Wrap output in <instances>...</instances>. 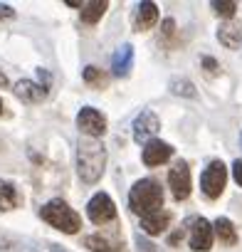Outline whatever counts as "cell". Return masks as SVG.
Returning a JSON list of instances; mask_svg holds the SVG:
<instances>
[{
    "label": "cell",
    "instance_id": "obj_1",
    "mask_svg": "<svg viewBox=\"0 0 242 252\" xmlns=\"http://www.w3.org/2000/svg\"><path fill=\"white\" fill-rule=\"evenodd\" d=\"M106 168V149L96 139H79L77 144V173L84 183H96Z\"/></svg>",
    "mask_w": 242,
    "mask_h": 252
},
{
    "label": "cell",
    "instance_id": "obj_2",
    "mask_svg": "<svg viewBox=\"0 0 242 252\" xmlns=\"http://www.w3.org/2000/svg\"><path fill=\"white\" fill-rule=\"evenodd\" d=\"M129 208L136 215H151L158 213L163 208V188L158 181L153 178H141L139 183H134L131 193H129Z\"/></svg>",
    "mask_w": 242,
    "mask_h": 252
},
{
    "label": "cell",
    "instance_id": "obj_3",
    "mask_svg": "<svg viewBox=\"0 0 242 252\" xmlns=\"http://www.w3.org/2000/svg\"><path fill=\"white\" fill-rule=\"evenodd\" d=\"M40 218L45 222H50L52 227H57L60 232H67V235H74L79 227H82V218L77 210H72L62 198H52L50 203H45L40 208Z\"/></svg>",
    "mask_w": 242,
    "mask_h": 252
},
{
    "label": "cell",
    "instance_id": "obj_4",
    "mask_svg": "<svg viewBox=\"0 0 242 252\" xmlns=\"http://www.w3.org/2000/svg\"><path fill=\"white\" fill-rule=\"evenodd\" d=\"M183 232H188V245H190V250H195V252H208V250L212 247V225H210L205 218H200V215L188 218Z\"/></svg>",
    "mask_w": 242,
    "mask_h": 252
},
{
    "label": "cell",
    "instance_id": "obj_5",
    "mask_svg": "<svg viewBox=\"0 0 242 252\" xmlns=\"http://www.w3.org/2000/svg\"><path fill=\"white\" fill-rule=\"evenodd\" d=\"M225 183H227V168L222 161H210V166L203 171V178H200V188L205 193V198L215 200L222 195L225 190Z\"/></svg>",
    "mask_w": 242,
    "mask_h": 252
},
{
    "label": "cell",
    "instance_id": "obj_6",
    "mask_svg": "<svg viewBox=\"0 0 242 252\" xmlns=\"http://www.w3.org/2000/svg\"><path fill=\"white\" fill-rule=\"evenodd\" d=\"M77 126H79V131L87 134L89 139H99V136L106 134V116L101 111H96L94 106H84L77 114Z\"/></svg>",
    "mask_w": 242,
    "mask_h": 252
},
{
    "label": "cell",
    "instance_id": "obj_7",
    "mask_svg": "<svg viewBox=\"0 0 242 252\" xmlns=\"http://www.w3.org/2000/svg\"><path fill=\"white\" fill-rule=\"evenodd\" d=\"M87 215L94 225H106L116 218V205L106 193H96L89 203H87Z\"/></svg>",
    "mask_w": 242,
    "mask_h": 252
},
{
    "label": "cell",
    "instance_id": "obj_8",
    "mask_svg": "<svg viewBox=\"0 0 242 252\" xmlns=\"http://www.w3.org/2000/svg\"><path fill=\"white\" fill-rule=\"evenodd\" d=\"M161 129V121L151 109H141V114L134 119V141L136 144H149Z\"/></svg>",
    "mask_w": 242,
    "mask_h": 252
},
{
    "label": "cell",
    "instance_id": "obj_9",
    "mask_svg": "<svg viewBox=\"0 0 242 252\" xmlns=\"http://www.w3.org/2000/svg\"><path fill=\"white\" fill-rule=\"evenodd\" d=\"M168 186L176 200H185L190 195V168L185 161H176V166L168 171Z\"/></svg>",
    "mask_w": 242,
    "mask_h": 252
},
{
    "label": "cell",
    "instance_id": "obj_10",
    "mask_svg": "<svg viewBox=\"0 0 242 252\" xmlns=\"http://www.w3.org/2000/svg\"><path fill=\"white\" fill-rule=\"evenodd\" d=\"M171 156H173V146L166 144V141L151 139V141L144 146V163H146V166H161V163H166Z\"/></svg>",
    "mask_w": 242,
    "mask_h": 252
},
{
    "label": "cell",
    "instance_id": "obj_11",
    "mask_svg": "<svg viewBox=\"0 0 242 252\" xmlns=\"http://www.w3.org/2000/svg\"><path fill=\"white\" fill-rule=\"evenodd\" d=\"M156 23H158V8H156V3H151V0L139 3V8L134 13V30L144 32V30H151Z\"/></svg>",
    "mask_w": 242,
    "mask_h": 252
},
{
    "label": "cell",
    "instance_id": "obj_12",
    "mask_svg": "<svg viewBox=\"0 0 242 252\" xmlns=\"http://www.w3.org/2000/svg\"><path fill=\"white\" fill-rule=\"evenodd\" d=\"M168 225H171V213H166V210H158V213H151V215L141 218V230L146 235H151V237L166 232Z\"/></svg>",
    "mask_w": 242,
    "mask_h": 252
},
{
    "label": "cell",
    "instance_id": "obj_13",
    "mask_svg": "<svg viewBox=\"0 0 242 252\" xmlns=\"http://www.w3.org/2000/svg\"><path fill=\"white\" fill-rule=\"evenodd\" d=\"M131 67H134V47L131 45H121L114 52V57H111V69H114L116 77H126L131 72Z\"/></svg>",
    "mask_w": 242,
    "mask_h": 252
},
{
    "label": "cell",
    "instance_id": "obj_14",
    "mask_svg": "<svg viewBox=\"0 0 242 252\" xmlns=\"http://www.w3.org/2000/svg\"><path fill=\"white\" fill-rule=\"evenodd\" d=\"M15 94H18L23 101H28V104H37V101H42V99L47 96V89H45L42 84L30 82V79H20V82L15 84Z\"/></svg>",
    "mask_w": 242,
    "mask_h": 252
},
{
    "label": "cell",
    "instance_id": "obj_15",
    "mask_svg": "<svg viewBox=\"0 0 242 252\" xmlns=\"http://www.w3.org/2000/svg\"><path fill=\"white\" fill-rule=\"evenodd\" d=\"M217 40H220L227 50H237V47H240V42H242V25H240V23H235V20L222 23V25H220V30H217Z\"/></svg>",
    "mask_w": 242,
    "mask_h": 252
},
{
    "label": "cell",
    "instance_id": "obj_16",
    "mask_svg": "<svg viewBox=\"0 0 242 252\" xmlns=\"http://www.w3.org/2000/svg\"><path fill=\"white\" fill-rule=\"evenodd\" d=\"M106 8H109L106 0H91V3H82V8H79L82 23H87V25L99 23V20H101V15L106 13Z\"/></svg>",
    "mask_w": 242,
    "mask_h": 252
},
{
    "label": "cell",
    "instance_id": "obj_17",
    "mask_svg": "<svg viewBox=\"0 0 242 252\" xmlns=\"http://www.w3.org/2000/svg\"><path fill=\"white\" fill-rule=\"evenodd\" d=\"M20 205V193L15 188V183L0 178V210H13Z\"/></svg>",
    "mask_w": 242,
    "mask_h": 252
},
{
    "label": "cell",
    "instance_id": "obj_18",
    "mask_svg": "<svg viewBox=\"0 0 242 252\" xmlns=\"http://www.w3.org/2000/svg\"><path fill=\"white\" fill-rule=\"evenodd\" d=\"M212 227H215V235L220 237V242H225V245H235V242H237V230H235L232 220H227V218H217Z\"/></svg>",
    "mask_w": 242,
    "mask_h": 252
},
{
    "label": "cell",
    "instance_id": "obj_19",
    "mask_svg": "<svg viewBox=\"0 0 242 252\" xmlns=\"http://www.w3.org/2000/svg\"><path fill=\"white\" fill-rule=\"evenodd\" d=\"M171 92L176 94V96H185V99H195L198 96V92H195V84L190 82V79H171Z\"/></svg>",
    "mask_w": 242,
    "mask_h": 252
},
{
    "label": "cell",
    "instance_id": "obj_20",
    "mask_svg": "<svg viewBox=\"0 0 242 252\" xmlns=\"http://www.w3.org/2000/svg\"><path fill=\"white\" fill-rule=\"evenodd\" d=\"M84 247H89L91 252H116V247L101 235H87L84 237Z\"/></svg>",
    "mask_w": 242,
    "mask_h": 252
},
{
    "label": "cell",
    "instance_id": "obj_21",
    "mask_svg": "<svg viewBox=\"0 0 242 252\" xmlns=\"http://www.w3.org/2000/svg\"><path fill=\"white\" fill-rule=\"evenodd\" d=\"M82 77H84V82H87V84H91V87H104V84H106V74H104L99 67H94V64L84 67Z\"/></svg>",
    "mask_w": 242,
    "mask_h": 252
},
{
    "label": "cell",
    "instance_id": "obj_22",
    "mask_svg": "<svg viewBox=\"0 0 242 252\" xmlns=\"http://www.w3.org/2000/svg\"><path fill=\"white\" fill-rule=\"evenodd\" d=\"M212 10L217 13V15H222V18H227V20H232L235 18V13H237V3H232V0H212Z\"/></svg>",
    "mask_w": 242,
    "mask_h": 252
},
{
    "label": "cell",
    "instance_id": "obj_23",
    "mask_svg": "<svg viewBox=\"0 0 242 252\" xmlns=\"http://www.w3.org/2000/svg\"><path fill=\"white\" fill-rule=\"evenodd\" d=\"M161 32H163V37L166 40H171L173 35H176V23L168 18V20H163V25H161Z\"/></svg>",
    "mask_w": 242,
    "mask_h": 252
},
{
    "label": "cell",
    "instance_id": "obj_24",
    "mask_svg": "<svg viewBox=\"0 0 242 252\" xmlns=\"http://www.w3.org/2000/svg\"><path fill=\"white\" fill-rule=\"evenodd\" d=\"M203 67L208 69V74H217V72H220V64H217L212 57H203Z\"/></svg>",
    "mask_w": 242,
    "mask_h": 252
},
{
    "label": "cell",
    "instance_id": "obj_25",
    "mask_svg": "<svg viewBox=\"0 0 242 252\" xmlns=\"http://www.w3.org/2000/svg\"><path fill=\"white\" fill-rule=\"evenodd\" d=\"M136 245H139V252H156V245L149 242V240H144L141 235L136 237Z\"/></svg>",
    "mask_w": 242,
    "mask_h": 252
},
{
    "label": "cell",
    "instance_id": "obj_26",
    "mask_svg": "<svg viewBox=\"0 0 242 252\" xmlns=\"http://www.w3.org/2000/svg\"><path fill=\"white\" fill-rule=\"evenodd\" d=\"M10 18H15V10L5 3H0V20H10Z\"/></svg>",
    "mask_w": 242,
    "mask_h": 252
},
{
    "label": "cell",
    "instance_id": "obj_27",
    "mask_svg": "<svg viewBox=\"0 0 242 252\" xmlns=\"http://www.w3.org/2000/svg\"><path fill=\"white\" fill-rule=\"evenodd\" d=\"M232 176H235V181L242 186V161H240V158L232 163Z\"/></svg>",
    "mask_w": 242,
    "mask_h": 252
},
{
    "label": "cell",
    "instance_id": "obj_28",
    "mask_svg": "<svg viewBox=\"0 0 242 252\" xmlns=\"http://www.w3.org/2000/svg\"><path fill=\"white\" fill-rule=\"evenodd\" d=\"M37 74H40V79H42V87H45V89L50 92V82H52V79H50V72L40 67V69H37Z\"/></svg>",
    "mask_w": 242,
    "mask_h": 252
},
{
    "label": "cell",
    "instance_id": "obj_29",
    "mask_svg": "<svg viewBox=\"0 0 242 252\" xmlns=\"http://www.w3.org/2000/svg\"><path fill=\"white\" fill-rule=\"evenodd\" d=\"M69 8H82V0H64Z\"/></svg>",
    "mask_w": 242,
    "mask_h": 252
},
{
    "label": "cell",
    "instance_id": "obj_30",
    "mask_svg": "<svg viewBox=\"0 0 242 252\" xmlns=\"http://www.w3.org/2000/svg\"><path fill=\"white\" fill-rule=\"evenodd\" d=\"M50 252H69L67 247H62V245H52V250Z\"/></svg>",
    "mask_w": 242,
    "mask_h": 252
},
{
    "label": "cell",
    "instance_id": "obj_31",
    "mask_svg": "<svg viewBox=\"0 0 242 252\" xmlns=\"http://www.w3.org/2000/svg\"><path fill=\"white\" fill-rule=\"evenodd\" d=\"M0 87H8V77L3 72H0Z\"/></svg>",
    "mask_w": 242,
    "mask_h": 252
},
{
    "label": "cell",
    "instance_id": "obj_32",
    "mask_svg": "<svg viewBox=\"0 0 242 252\" xmlns=\"http://www.w3.org/2000/svg\"><path fill=\"white\" fill-rule=\"evenodd\" d=\"M5 111V106H3V99H0V114H3Z\"/></svg>",
    "mask_w": 242,
    "mask_h": 252
},
{
    "label": "cell",
    "instance_id": "obj_33",
    "mask_svg": "<svg viewBox=\"0 0 242 252\" xmlns=\"http://www.w3.org/2000/svg\"><path fill=\"white\" fill-rule=\"evenodd\" d=\"M240 146H242V134H240Z\"/></svg>",
    "mask_w": 242,
    "mask_h": 252
}]
</instances>
